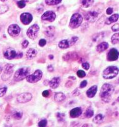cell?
<instances>
[{"mask_svg": "<svg viewBox=\"0 0 119 127\" xmlns=\"http://www.w3.org/2000/svg\"><path fill=\"white\" fill-rule=\"evenodd\" d=\"M114 92V88L110 84H104L101 88L100 97L105 102H109L112 94Z\"/></svg>", "mask_w": 119, "mask_h": 127, "instance_id": "1", "label": "cell"}, {"mask_svg": "<svg viewBox=\"0 0 119 127\" xmlns=\"http://www.w3.org/2000/svg\"><path fill=\"white\" fill-rule=\"evenodd\" d=\"M30 69H31L29 67H23V68L19 69L15 73L14 76V80L16 82L23 80L24 78H26L29 75L30 71H31Z\"/></svg>", "mask_w": 119, "mask_h": 127, "instance_id": "2", "label": "cell"}, {"mask_svg": "<svg viewBox=\"0 0 119 127\" xmlns=\"http://www.w3.org/2000/svg\"><path fill=\"white\" fill-rule=\"evenodd\" d=\"M119 68L114 66H111L106 68L103 72V78L106 79H111L117 76Z\"/></svg>", "mask_w": 119, "mask_h": 127, "instance_id": "3", "label": "cell"}, {"mask_svg": "<svg viewBox=\"0 0 119 127\" xmlns=\"http://www.w3.org/2000/svg\"><path fill=\"white\" fill-rule=\"evenodd\" d=\"M82 22V17L80 14L75 13L72 15L70 20L69 26L72 29H76L79 27Z\"/></svg>", "mask_w": 119, "mask_h": 127, "instance_id": "4", "label": "cell"}, {"mask_svg": "<svg viewBox=\"0 0 119 127\" xmlns=\"http://www.w3.org/2000/svg\"><path fill=\"white\" fill-rule=\"evenodd\" d=\"M42 77V72L40 69H37L33 74L28 75L26 78V81L30 83H35L40 80Z\"/></svg>", "mask_w": 119, "mask_h": 127, "instance_id": "5", "label": "cell"}, {"mask_svg": "<svg viewBox=\"0 0 119 127\" xmlns=\"http://www.w3.org/2000/svg\"><path fill=\"white\" fill-rule=\"evenodd\" d=\"M39 27L37 24H34L28 29L27 31V35L31 39H35L38 35Z\"/></svg>", "mask_w": 119, "mask_h": 127, "instance_id": "6", "label": "cell"}, {"mask_svg": "<svg viewBox=\"0 0 119 127\" xmlns=\"http://www.w3.org/2000/svg\"><path fill=\"white\" fill-rule=\"evenodd\" d=\"M14 65L12 64H7L5 66L4 73L2 76V79L3 81H7L11 78L12 73H13Z\"/></svg>", "mask_w": 119, "mask_h": 127, "instance_id": "7", "label": "cell"}, {"mask_svg": "<svg viewBox=\"0 0 119 127\" xmlns=\"http://www.w3.org/2000/svg\"><path fill=\"white\" fill-rule=\"evenodd\" d=\"M32 94L31 93H22V94H21L20 95H19L17 96V100L18 102L21 103V104H24V103H26L27 102L30 101L31 100V99H32Z\"/></svg>", "mask_w": 119, "mask_h": 127, "instance_id": "8", "label": "cell"}, {"mask_svg": "<svg viewBox=\"0 0 119 127\" xmlns=\"http://www.w3.org/2000/svg\"><path fill=\"white\" fill-rule=\"evenodd\" d=\"M56 14L51 11H48L45 12L41 17V19L44 21H47L49 22H53L56 19Z\"/></svg>", "mask_w": 119, "mask_h": 127, "instance_id": "9", "label": "cell"}, {"mask_svg": "<svg viewBox=\"0 0 119 127\" xmlns=\"http://www.w3.org/2000/svg\"><path fill=\"white\" fill-rule=\"evenodd\" d=\"M20 20L21 22L24 25H27L31 22L32 20V15L28 12H24L20 16Z\"/></svg>", "mask_w": 119, "mask_h": 127, "instance_id": "10", "label": "cell"}, {"mask_svg": "<svg viewBox=\"0 0 119 127\" xmlns=\"http://www.w3.org/2000/svg\"><path fill=\"white\" fill-rule=\"evenodd\" d=\"M20 27L17 24H12L8 27V33L12 37H16L20 33Z\"/></svg>", "mask_w": 119, "mask_h": 127, "instance_id": "11", "label": "cell"}, {"mask_svg": "<svg viewBox=\"0 0 119 127\" xmlns=\"http://www.w3.org/2000/svg\"><path fill=\"white\" fill-rule=\"evenodd\" d=\"M99 16V12L96 11H89L85 15V18L87 21H89L91 22H94Z\"/></svg>", "mask_w": 119, "mask_h": 127, "instance_id": "12", "label": "cell"}, {"mask_svg": "<svg viewBox=\"0 0 119 127\" xmlns=\"http://www.w3.org/2000/svg\"><path fill=\"white\" fill-rule=\"evenodd\" d=\"M119 58V52L116 48H112L111 50L109 52L108 54H107V60L109 61H116Z\"/></svg>", "mask_w": 119, "mask_h": 127, "instance_id": "13", "label": "cell"}, {"mask_svg": "<svg viewBox=\"0 0 119 127\" xmlns=\"http://www.w3.org/2000/svg\"><path fill=\"white\" fill-rule=\"evenodd\" d=\"M16 55H17V53L15 51V50L11 48L7 49L4 53V57L7 60L14 59V58H16Z\"/></svg>", "mask_w": 119, "mask_h": 127, "instance_id": "14", "label": "cell"}, {"mask_svg": "<svg viewBox=\"0 0 119 127\" xmlns=\"http://www.w3.org/2000/svg\"><path fill=\"white\" fill-rule=\"evenodd\" d=\"M64 60H76L78 59V54L76 52H69L63 56Z\"/></svg>", "mask_w": 119, "mask_h": 127, "instance_id": "15", "label": "cell"}, {"mask_svg": "<svg viewBox=\"0 0 119 127\" xmlns=\"http://www.w3.org/2000/svg\"><path fill=\"white\" fill-rule=\"evenodd\" d=\"M61 79L59 77H55L53 78L49 82V86L52 89H56L59 86Z\"/></svg>", "mask_w": 119, "mask_h": 127, "instance_id": "16", "label": "cell"}, {"mask_svg": "<svg viewBox=\"0 0 119 127\" xmlns=\"http://www.w3.org/2000/svg\"><path fill=\"white\" fill-rule=\"evenodd\" d=\"M82 109L81 107H76L72 109L70 112V116L72 118H77L82 114Z\"/></svg>", "mask_w": 119, "mask_h": 127, "instance_id": "17", "label": "cell"}, {"mask_svg": "<svg viewBox=\"0 0 119 127\" xmlns=\"http://www.w3.org/2000/svg\"><path fill=\"white\" fill-rule=\"evenodd\" d=\"M97 91V86H93L91 88H90L89 89L87 90L86 94H87V96L89 98H92L95 96V95L96 94Z\"/></svg>", "mask_w": 119, "mask_h": 127, "instance_id": "18", "label": "cell"}, {"mask_svg": "<svg viewBox=\"0 0 119 127\" xmlns=\"http://www.w3.org/2000/svg\"><path fill=\"white\" fill-rule=\"evenodd\" d=\"M109 47V44L107 42H102L101 43H100L99 45H98L96 48V50L98 52L101 53V52H103L104 51H105L106 50H107Z\"/></svg>", "mask_w": 119, "mask_h": 127, "instance_id": "19", "label": "cell"}, {"mask_svg": "<svg viewBox=\"0 0 119 127\" xmlns=\"http://www.w3.org/2000/svg\"><path fill=\"white\" fill-rule=\"evenodd\" d=\"M118 19H119V14H115L112 15L111 17L107 18V20L106 21V22H105V24L107 25L111 24L113 23V22H116V21H117Z\"/></svg>", "mask_w": 119, "mask_h": 127, "instance_id": "20", "label": "cell"}, {"mask_svg": "<svg viewBox=\"0 0 119 127\" xmlns=\"http://www.w3.org/2000/svg\"><path fill=\"white\" fill-rule=\"evenodd\" d=\"M37 55V51L34 48H30L26 53V57L27 59L32 60L35 58Z\"/></svg>", "mask_w": 119, "mask_h": 127, "instance_id": "21", "label": "cell"}, {"mask_svg": "<svg viewBox=\"0 0 119 127\" xmlns=\"http://www.w3.org/2000/svg\"><path fill=\"white\" fill-rule=\"evenodd\" d=\"M54 99L57 102H61L66 99V95L62 93H57L55 94Z\"/></svg>", "mask_w": 119, "mask_h": 127, "instance_id": "22", "label": "cell"}, {"mask_svg": "<svg viewBox=\"0 0 119 127\" xmlns=\"http://www.w3.org/2000/svg\"><path fill=\"white\" fill-rule=\"evenodd\" d=\"M55 32V27L53 26H49L46 29V31H45V33H46V36L48 37H53L54 35Z\"/></svg>", "mask_w": 119, "mask_h": 127, "instance_id": "23", "label": "cell"}, {"mask_svg": "<svg viewBox=\"0 0 119 127\" xmlns=\"http://www.w3.org/2000/svg\"><path fill=\"white\" fill-rule=\"evenodd\" d=\"M11 115L14 119H16V120H20L22 117V112L21 110H14L11 113Z\"/></svg>", "mask_w": 119, "mask_h": 127, "instance_id": "24", "label": "cell"}, {"mask_svg": "<svg viewBox=\"0 0 119 127\" xmlns=\"http://www.w3.org/2000/svg\"><path fill=\"white\" fill-rule=\"evenodd\" d=\"M59 47L61 48H67L70 47V43L68 40H62L59 43Z\"/></svg>", "mask_w": 119, "mask_h": 127, "instance_id": "25", "label": "cell"}, {"mask_svg": "<svg viewBox=\"0 0 119 127\" xmlns=\"http://www.w3.org/2000/svg\"><path fill=\"white\" fill-rule=\"evenodd\" d=\"M94 1V0H81V3L82 7H89L93 4Z\"/></svg>", "mask_w": 119, "mask_h": 127, "instance_id": "26", "label": "cell"}, {"mask_svg": "<svg viewBox=\"0 0 119 127\" xmlns=\"http://www.w3.org/2000/svg\"><path fill=\"white\" fill-rule=\"evenodd\" d=\"M104 115L102 114H98L95 117L94 119L93 122L96 124H100L103 122L104 121Z\"/></svg>", "mask_w": 119, "mask_h": 127, "instance_id": "27", "label": "cell"}, {"mask_svg": "<svg viewBox=\"0 0 119 127\" xmlns=\"http://www.w3.org/2000/svg\"><path fill=\"white\" fill-rule=\"evenodd\" d=\"M94 115V110H92V109L91 108H88V109L86 110V112L84 114V116L86 117V118H91Z\"/></svg>", "mask_w": 119, "mask_h": 127, "instance_id": "28", "label": "cell"}, {"mask_svg": "<svg viewBox=\"0 0 119 127\" xmlns=\"http://www.w3.org/2000/svg\"><path fill=\"white\" fill-rule=\"evenodd\" d=\"M111 41H112V43L114 45L118 43L119 41V33H117L113 35L111 38Z\"/></svg>", "mask_w": 119, "mask_h": 127, "instance_id": "29", "label": "cell"}, {"mask_svg": "<svg viewBox=\"0 0 119 127\" xmlns=\"http://www.w3.org/2000/svg\"><path fill=\"white\" fill-rule=\"evenodd\" d=\"M62 0H46V3L47 5H50V6H52V5H56L57 4L60 3L61 2Z\"/></svg>", "mask_w": 119, "mask_h": 127, "instance_id": "30", "label": "cell"}, {"mask_svg": "<svg viewBox=\"0 0 119 127\" xmlns=\"http://www.w3.org/2000/svg\"><path fill=\"white\" fill-rule=\"evenodd\" d=\"M7 91V87L5 86H0V97L4 95V94Z\"/></svg>", "mask_w": 119, "mask_h": 127, "instance_id": "31", "label": "cell"}, {"mask_svg": "<svg viewBox=\"0 0 119 127\" xmlns=\"http://www.w3.org/2000/svg\"><path fill=\"white\" fill-rule=\"evenodd\" d=\"M7 10H8V7L6 5H1V6H0V14H3Z\"/></svg>", "mask_w": 119, "mask_h": 127, "instance_id": "32", "label": "cell"}, {"mask_svg": "<svg viewBox=\"0 0 119 127\" xmlns=\"http://www.w3.org/2000/svg\"><path fill=\"white\" fill-rule=\"evenodd\" d=\"M17 5L19 8H23L26 6V2L25 0H21V1H19L17 2Z\"/></svg>", "mask_w": 119, "mask_h": 127, "instance_id": "33", "label": "cell"}, {"mask_svg": "<svg viewBox=\"0 0 119 127\" xmlns=\"http://www.w3.org/2000/svg\"><path fill=\"white\" fill-rule=\"evenodd\" d=\"M47 122L46 119H43V120H41V121L39 122L38 124V126L40 127H44L47 125Z\"/></svg>", "mask_w": 119, "mask_h": 127, "instance_id": "34", "label": "cell"}, {"mask_svg": "<svg viewBox=\"0 0 119 127\" xmlns=\"http://www.w3.org/2000/svg\"><path fill=\"white\" fill-rule=\"evenodd\" d=\"M77 40H78V37H72V38H71V40L69 41L70 43V46H72V45L74 44V43L77 42Z\"/></svg>", "mask_w": 119, "mask_h": 127, "instance_id": "35", "label": "cell"}, {"mask_svg": "<svg viewBox=\"0 0 119 127\" xmlns=\"http://www.w3.org/2000/svg\"><path fill=\"white\" fill-rule=\"evenodd\" d=\"M77 76H78V77H79V78H84V77L86 76V73L82 70H79L77 72Z\"/></svg>", "mask_w": 119, "mask_h": 127, "instance_id": "36", "label": "cell"}, {"mask_svg": "<svg viewBox=\"0 0 119 127\" xmlns=\"http://www.w3.org/2000/svg\"><path fill=\"white\" fill-rule=\"evenodd\" d=\"M65 115L64 114H61V113H57V117L59 121L61 122L63 121L64 119Z\"/></svg>", "mask_w": 119, "mask_h": 127, "instance_id": "37", "label": "cell"}, {"mask_svg": "<svg viewBox=\"0 0 119 127\" xmlns=\"http://www.w3.org/2000/svg\"><path fill=\"white\" fill-rule=\"evenodd\" d=\"M82 68H84V69H86V70H88V69H89V68H90V64H89L88 63H87V62H86V63H82Z\"/></svg>", "mask_w": 119, "mask_h": 127, "instance_id": "38", "label": "cell"}, {"mask_svg": "<svg viewBox=\"0 0 119 127\" xmlns=\"http://www.w3.org/2000/svg\"><path fill=\"white\" fill-rule=\"evenodd\" d=\"M46 44V40L45 39H43V38L40 40L39 42V46H41V47H44Z\"/></svg>", "mask_w": 119, "mask_h": 127, "instance_id": "39", "label": "cell"}, {"mask_svg": "<svg viewBox=\"0 0 119 127\" xmlns=\"http://www.w3.org/2000/svg\"><path fill=\"white\" fill-rule=\"evenodd\" d=\"M29 45V42L27 40H24L22 42V47L23 48H26V47L28 46Z\"/></svg>", "mask_w": 119, "mask_h": 127, "instance_id": "40", "label": "cell"}, {"mask_svg": "<svg viewBox=\"0 0 119 127\" xmlns=\"http://www.w3.org/2000/svg\"><path fill=\"white\" fill-rule=\"evenodd\" d=\"M87 84V81L86 80L83 81L81 82V84H80V88H84L85 87H86Z\"/></svg>", "mask_w": 119, "mask_h": 127, "instance_id": "41", "label": "cell"}, {"mask_svg": "<svg viewBox=\"0 0 119 127\" xmlns=\"http://www.w3.org/2000/svg\"><path fill=\"white\" fill-rule=\"evenodd\" d=\"M112 29L113 31H119V24H117L114 25V26L112 27Z\"/></svg>", "mask_w": 119, "mask_h": 127, "instance_id": "42", "label": "cell"}, {"mask_svg": "<svg viewBox=\"0 0 119 127\" xmlns=\"http://www.w3.org/2000/svg\"><path fill=\"white\" fill-rule=\"evenodd\" d=\"M112 12H113V9L112 7H109L107 10H106V13L109 15L112 14Z\"/></svg>", "mask_w": 119, "mask_h": 127, "instance_id": "43", "label": "cell"}, {"mask_svg": "<svg viewBox=\"0 0 119 127\" xmlns=\"http://www.w3.org/2000/svg\"><path fill=\"white\" fill-rule=\"evenodd\" d=\"M49 95V91H44L42 93V96L45 97H47Z\"/></svg>", "mask_w": 119, "mask_h": 127, "instance_id": "44", "label": "cell"}, {"mask_svg": "<svg viewBox=\"0 0 119 127\" xmlns=\"http://www.w3.org/2000/svg\"><path fill=\"white\" fill-rule=\"evenodd\" d=\"M47 69H48L49 71L52 72L54 71V68L52 67V65H49V66H48V67H47Z\"/></svg>", "mask_w": 119, "mask_h": 127, "instance_id": "45", "label": "cell"}, {"mask_svg": "<svg viewBox=\"0 0 119 127\" xmlns=\"http://www.w3.org/2000/svg\"><path fill=\"white\" fill-rule=\"evenodd\" d=\"M22 57V53H21V52H19V53L17 54V55H16V58H21Z\"/></svg>", "mask_w": 119, "mask_h": 127, "instance_id": "46", "label": "cell"}, {"mask_svg": "<svg viewBox=\"0 0 119 127\" xmlns=\"http://www.w3.org/2000/svg\"><path fill=\"white\" fill-rule=\"evenodd\" d=\"M49 58L50 59H52V58H53V56H52V55H51L49 56Z\"/></svg>", "mask_w": 119, "mask_h": 127, "instance_id": "47", "label": "cell"}, {"mask_svg": "<svg viewBox=\"0 0 119 127\" xmlns=\"http://www.w3.org/2000/svg\"><path fill=\"white\" fill-rule=\"evenodd\" d=\"M69 79H73V80H75L76 79V78L75 77H69Z\"/></svg>", "mask_w": 119, "mask_h": 127, "instance_id": "48", "label": "cell"}, {"mask_svg": "<svg viewBox=\"0 0 119 127\" xmlns=\"http://www.w3.org/2000/svg\"><path fill=\"white\" fill-rule=\"evenodd\" d=\"M2 67H1V66H0V73H1V72H2Z\"/></svg>", "mask_w": 119, "mask_h": 127, "instance_id": "49", "label": "cell"}, {"mask_svg": "<svg viewBox=\"0 0 119 127\" xmlns=\"http://www.w3.org/2000/svg\"><path fill=\"white\" fill-rule=\"evenodd\" d=\"M1 1H6V0H1Z\"/></svg>", "mask_w": 119, "mask_h": 127, "instance_id": "50", "label": "cell"}]
</instances>
